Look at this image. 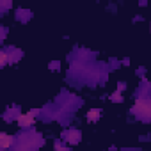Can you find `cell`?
I'll return each instance as SVG.
<instances>
[{
    "label": "cell",
    "mask_w": 151,
    "mask_h": 151,
    "mask_svg": "<svg viewBox=\"0 0 151 151\" xmlns=\"http://www.w3.org/2000/svg\"><path fill=\"white\" fill-rule=\"evenodd\" d=\"M34 114H36V112L22 114V116L18 117V124H20V126H29V124H32V121H34Z\"/></svg>",
    "instance_id": "obj_1"
},
{
    "label": "cell",
    "mask_w": 151,
    "mask_h": 151,
    "mask_svg": "<svg viewBox=\"0 0 151 151\" xmlns=\"http://www.w3.org/2000/svg\"><path fill=\"white\" fill-rule=\"evenodd\" d=\"M100 114H101L100 110H94V109H93V110L89 112V116H87V117H89V121H94V119H98V117H100Z\"/></svg>",
    "instance_id": "obj_2"
},
{
    "label": "cell",
    "mask_w": 151,
    "mask_h": 151,
    "mask_svg": "<svg viewBox=\"0 0 151 151\" xmlns=\"http://www.w3.org/2000/svg\"><path fill=\"white\" fill-rule=\"evenodd\" d=\"M11 140H13V139H11L9 135H6V133H2V146H4V147H7V146L11 144Z\"/></svg>",
    "instance_id": "obj_3"
}]
</instances>
